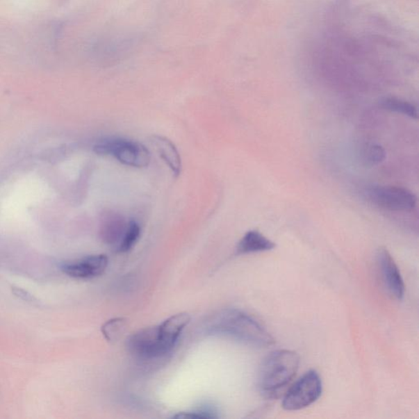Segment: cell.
<instances>
[{"mask_svg":"<svg viewBox=\"0 0 419 419\" xmlns=\"http://www.w3.org/2000/svg\"><path fill=\"white\" fill-rule=\"evenodd\" d=\"M191 320L188 313L172 315L158 325L140 329L127 340V348L142 360H154L172 352Z\"/></svg>","mask_w":419,"mask_h":419,"instance_id":"6da1fadb","label":"cell"},{"mask_svg":"<svg viewBox=\"0 0 419 419\" xmlns=\"http://www.w3.org/2000/svg\"><path fill=\"white\" fill-rule=\"evenodd\" d=\"M213 329L252 346L265 347L274 343V339L263 326L252 317L237 310L225 311L217 316Z\"/></svg>","mask_w":419,"mask_h":419,"instance_id":"7a4b0ae2","label":"cell"},{"mask_svg":"<svg viewBox=\"0 0 419 419\" xmlns=\"http://www.w3.org/2000/svg\"><path fill=\"white\" fill-rule=\"evenodd\" d=\"M300 365V356L290 350H279L267 356L260 368L259 386L265 393L271 394L288 384L296 375Z\"/></svg>","mask_w":419,"mask_h":419,"instance_id":"3957f363","label":"cell"},{"mask_svg":"<svg viewBox=\"0 0 419 419\" xmlns=\"http://www.w3.org/2000/svg\"><path fill=\"white\" fill-rule=\"evenodd\" d=\"M94 150L99 155L113 156L131 167H146L151 161L149 151L140 142L120 138L104 140L95 146Z\"/></svg>","mask_w":419,"mask_h":419,"instance_id":"277c9868","label":"cell"},{"mask_svg":"<svg viewBox=\"0 0 419 419\" xmlns=\"http://www.w3.org/2000/svg\"><path fill=\"white\" fill-rule=\"evenodd\" d=\"M141 42V36L135 33H117L105 35L96 41L93 56L100 62L114 63L135 53Z\"/></svg>","mask_w":419,"mask_h":419,"instance_id":"5b68a950","label":"cell"},{"mask_svg":"<svg viewBox=\"0 0 419 419\" xmlns=\"http://www.w3.org/2000/svg\"><path fill=\"white\" fill-rule=\"evenodd\" d=\"M322 391L323 385L320 375L315 370H310L288 391L283 400V408L296 411L310 406L320 397Z\"/></svg>","mask_w":419,"mask_h":419,"instance_id":"8992f818","label":"cell"},{"mask_svg":"<svg viewBox=\"0 0 419 419\" xmlns=\"http://www.w3.org/2000/svg\"><path fill=\"white\" fill-rule=\"evenodd\" d=\"M366 199L381 208L409 211L416 208L417 197L406 188L397 186H372L365 192Z\"/></svg>","mask_w":419,"mask_h":419,"instance_id":"52a82bcc","label":"cell"},{"mask_svg":"<svg viewBox=\"0 0 419 419\" xmlns=\"http://www.w3.org/2000/svg\"><path fill=\"white\" fill-rule=\"evenodd\" d=\"M377 261L385 287L391 296L402 300L405 292L404 283L393 256L386 248H380L377 252Z\"/></svg>","mask_w":419,"mask_h":419,"instance_id":"ba28073f","label":"cell"},{"mask_svg":"<svg viewBox=\"0 0 419 419\" xmlns=\"http://www.w3.org/2000/svg\"><path fill=\"white\" fill-rule=\"evenodd\" d=\"M108 265L106 255H93L63 265L62 270L70 277L77 279H90L104 273Z\"/></svg>","mask_w":419,"mask_h":419,"instance_id":"9c48e42d","label":"cell"},{"mask_svg":"<svg viewBox=\"0 0 419 419\" xmlns=\"http://www.w3.org/2000/svg\"><path fill=\"white\" fill-rule=\"evenodd\" d=\"M151 142L158 150L161 158L172 170L174 176L178 177L181 173L182 162L176 145L167 138L160 135L153 136Z\"/></svg>","mask_w":419,"mask_h":419,"instance_id":"30bf717a","label":"cell"},{"mask_svg":"<svg viewBox=\"0 0 419 419\" xmlns=\"http://www.w3.org/2000/svg\"><path fill=\"white\" fill-rule=\"evenodd\" d=\"M275 243L267 238L258 230H250L244 234L236 247L238 255L251 254L273 250Z\"/></svg>","mask_w":419,"mask_h":419,"instance_id":"8fae6325","label":"cell"},{"mask_svg":"<svg viewBox=\"0 0 419 419\" xmlns=\"http://www.w3.org/2000/svg\"><path fill=\"white\" fill-rule=\"evenodd\" d=\"M128 223L122 216L117 214H110L105 219L101 229V236L106 243L110 244L118 243L121 241L125 233Z\"/></svg>","mask_w":419,"mask_h":419,"instance_id":"7c38bea8","label":"cell"},{"mask_svg":"<svg viewBox=\"0 0 419 419\" xmlns=\"http://www.w3.org/2000/svg\"><path fill=\"white\" fill-rule=\"evenodd\" d=\"M386 154L383 147L376 144H366L363 146L361 151V158L366 167H375L383 163L386 159Z\"/></svg>","mask_w":419,"mask_h":419,"instance_id":"4fadbf2b","label":"cell"},{"mask_svg":"<svg viewBox=\"0 0 419 419\" xmlns=\"http://www.w3.org/2000/svg\"><path fill=\"white\" fill-rule=\"evenodd\" d=\"M381 107L391 112L402 113L413 119H418V109L413 104L397 98H386L381 101Z\"/></svg>","mask_w":419,"mask_h":419,"instance_id":"5bb4252c","label":"cell"},{"mask_svg":"<svg viewBox=\"0 0 419 419\" xmlns=\"http://www.w3.org/2000/svg\"><path fill=\"white\" fill-rule=\"evenodd\" d=\"M141 233L140 224L135 220L128 223L125 233H124L121 241L118 243L117 251L119 252H127L132 249L133 247L139 240Z\"/></svg>","mask_w":419,"mask_h":419,"instance_id":"9a60e30c","label":"cell"},{"mask_svg":"<svg viewBox=\"0 0 419 419\" xmlns=\"http://www.w3.org/2000/svg\"><path fill=\"white\" fill-rule=\"evenodd\" d=\"M125 325L126 321L122 318L110 320L103 326V334L108 340H116Z\"/></svg>","mask_w":419,"mask_h":419,"instance_id":"2e32d148","label":"cell"}]
</instances>
